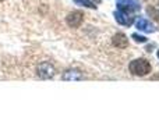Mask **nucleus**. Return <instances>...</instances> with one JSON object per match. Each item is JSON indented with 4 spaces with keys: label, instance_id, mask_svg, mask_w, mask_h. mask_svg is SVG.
<instances>
[{
    "label": "nucleus",
    "instance_id": "obj_7",
    "mask_svg": "<svg viewBox=\"0 0 159 139\" xmlns=\"http://www.w3.org/2000/svg\"><path fill=\"white\" fill-rule=\"evenodd\" d=\"M135 27H137L138 31H143V32H155V28L152 25L151 21H148L147 18H138L135 21Z\"/></svg>",
    "mask_w": 159,
    "mask_h": 139
},
{
    "label": "nucleus",
    "instance_id": "obj_6",
    "mask_svg": "<svg viewBox=\"0 0 159 139\" xmlns=\"http://www.w3.org/2000/svg\"><path fill=\"white\" fill-rule=\"evenodd\" d=\"M112 43H113V46L117 47V49H126V47L129 46V38H127L123 32H117L113 35Z\"/></svg>",
    "mask_w": 159,
    "mask_h": 139
},
{
    "label": "nucleus",
    "instance_id": "obj_5",
    "mask_svg": "<svg viewBox=\"0 0 159 139\" xmlns=\"http://www.w3.org/2000/svg\"><path fill=\"white\" fill-rule=\"evenodd\" d=\"M115 18L119 24L124 25V27H130V25H133V22H134V17H133L131 14L124 13V11H120V10L115 11Z\"/></svg>",
    "mask_w": 159,
    "mask_h": 139
},
{
    "label": "nucleus",
    "instance_id": "obj_8",
    "mask_svg": "<svg viewBox=\"0 0 159 139\" xmlns=\"http://www.w3.org/2000/svg\"><path fill=\"white\" fill-rule=\"evenodd\" d=\"M61 79L63 81H81L84 79V75L78 70H69L61 75Z\"/></svg>",
    "mask_w": 159,
    "mask_h": 139
},
{
    "label": "nucleus",
    "instance_id": "obj_2",
    "mask_svg": "<svg viewBox=\"0 0 159 139\" xmlns=\"http://www.w3.org/2000/svg\"><path fill=\"white\" fill-rule=\"evenodd\" d=\"M117 8L124 13H135L141 10V6L137 0H117Z\"/></svg>",
    "mask_w": 159,
    "mask_h": 139
},
{
    "label": "nucleus",
    "instance_id": "obj_11",
    "mask_svg": "<svg viewBox=\"0 0 159 139\" xmlns=\"http://www.w3.org/2000/svg\"><path fill=\"white\" fill-rule=\"evenodd\" d=\"M158 57H159V50H158Z\"/></svg>",
    "mask_w": 159,
    "mask_h": 139
},
{
    "label": "nucleus",
    "instance_id": "obj_3",
    "mask_svg": "<svg viewBox=\"0 0 159 139\" xmlns=\"http://www.w3.org/2000/svg\"><path fill=\"white\" fill-rule=\"evenodd\" d=\"M36 72H38V76L42 79H50L55 76L56 74V70L55 67L52 66V64L49 63V61H43V63H41L38 66V68H36Z\"/></svg>",
    "mask_w": 159,
    "mask_h": 139
},
{
    "label": "nucleus",
    "instance_id": "obj_12",
    "mask_svg": "<svg viewBox=\"0 0 159 139\" xmlns=\"http://www.w3.org/2000/svg\"><path fill=\"white\" fill-rule=\"evenodd\" d=\"M0 2H3V0H0Z\"/></svg>",
    "mask_w": 159,
    "mask_h": 139
},
{
    "label": "nucleus",
    "instance_id": "obj_4",
    "mask_svg": "<svg viewBox=\"0 0 159 139\" xmlns=\"http://www.w3.org/2000/svg\"><path fill=\"white\" fill-rule=\"evenodd\" d=\"M82 21H84V13H82V11H78V10L70 13L66 18V22L70 28H78L80 25L82 24Z\"/></svg>",
    "mask_w": 159,
    "mask_h": 139
},
{
    "label": "nucleus",
    "instance_id": "obj_9",
    "mask_svg": "<svg viewBox=\"0 0 159 139\" xmlns=\"http://www.w3.org/2000/svg\"><path fill=\"white\" fill-rule=\"evenodd\" d=\"M78 6H84V7H88V8H96V6L93 4L91 0H74Z\"/></svg>",
    "mask_w": 159,
    "mask_h": 139
},
{
    "label": "nucleus",
    "instance_id": "obj_1",
    "mask_svg": "<svg viewBox=\"0 0 159 139\" xmlns=\"http://www.w3.org/2000/svg\"><path fill=\"white\" fill-rule=\"evenodd\" d=\"M129 70L133 75L137 76H145L152 71L151 63L147 59H135L129 64Z\"/></svg>",
    "mask_w": 159,
    "mask_h": 139
},
{
    "label": "nucleus",
    "instance_id": "obj_10",
    "mask_svg": "<svg viewBox=\"0 0 159 139\" xmlns=\"http://www.w3.org/2000/svg\"><path fill=\"white\" fill-rule=\"evenodd\" d=\"M131 38L134 39V41L137 42V43H145V42L148 41V39H147L145 36H143V35H138V33H133V35H131Z\"/></svg>",
    "mask_w": 159,
    "mask_h": 139
}]
</instances>
